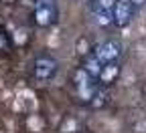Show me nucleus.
<instances>
[{"mask_svg":"<svg viewBox=\"0 0 146 133\" xmlns=\"http://www.w3.org/2000/svg\"><path fill=\"white\" fill-rule=\"evenodd\" d=\"M73 83H75V89H77L79 99L85 101V103H89L91 97H94L96 91H98V79L89 77L83 69H77L75 75H73Z\"/></svg>","mask_w":146,"mask_h":133,"instance_id":"1","label":"nucleus"},{"mask_svg":"<svg viewBox=\"0 0 146 133\" xmlns=\"http://www.w3.org/2000/svg\"><path fill=\"white\" fill-rule=\"evenodd\" d=\"M33 18L39 26H49L57 18V6L55 0H35V12Z\"/></svg>","mask_w":146,"mask_h":133,"instance_id":"2","label":"nucleus"},{"mask_svg":"<svg viewBox=\"0 0 146 133\" xmlns=\"http://www.w3.org/2000/svg\"><path fill=\"white\" fill-rule=\"evenodd\" d=\"M57 61L51 59V56H39L33 65V73H35V79L41 81V83H47L51 81L55 75H57Z\"/></svg>","mask_w":146,"mask_h":133,"instance_id":"3","label":"nucleus"},{"mask_svg":"<svg viewBox=\"0 0 146 133\" xmlns=\"http://www.w3.org/2000/svg\"><path fill=\"white\" fill-rule=\"evenodd\" d=\"M98 61L102 63H112V61H118L120 54H122V45L118 41H104L102 45H98L91 52Z\"/></svg>","mask_w":146,"mask_h":133,"instance_id":"4","label":"nucleus"},{"mask_svg":"<svg viewBox=\"0 0 146 133\" xmlns=\"http://www.w3.org/2000/svg\"><path fill=\"white\" fill-rule=\"evenodd\" d=\"M132 14H134V6L130 0H116V6H114V20L112 24L116 26H126L128 22L132 20Z\"/></svg>","mask_w":146,"mask_h":133,"instance_id":"5","label":"nucleus"},{"mask_svg":"<svg viewBox=\"0 0 146 133\" xmlns=\"http://www.w3.org/2000/svg\"><path fill=\"white\" fill-rule=\"evenodd\" d=\"M118 75H120V65H118L116 61L104 63V67H102V71H100V75H98V81H100L104 87H108V85L116 83Z\"/></svg>","mask_w":146,"mask_h":133,"instance_id":"6","label":"nucleus"},{"mask_svg":"<svg viewBox=\"0 0 146 133\" xmlns=\"http://www.w3.org/2000/svg\"><path fill=\"white\" fill-rule=\"evenodd\" d=\"M91 18L98 26H110L114 20V12L112 10H100V8H94L91 6Z\"/></svg>","mask_w":146,"mask_h":133,"instance_id":"7","label":"nucleus"},{"mask_svg":"<svg viewBox=\"0 0 146 133\" xmlns=\"http://www.w3.org/2000/svg\"><path fill=\"white\" fill-rule=\"evenodd\" d=\"M102 67H104V63L102 61H98L96 59V56L94 54H91V56H87V61L83 63V71L89 75V77H94V79H98V75H100V71H102Z\"/></svg>","mask_w":146,"mask_h":133,"instance_id":"8","label":"nucleus"},{"mask_svg":"<svg viewBox=\"0 0 146 133\" xmlns=\"http://www.w3.org/2000/svg\"><path fill=\"white\" fill-rule=\"evenodd\" d=\"M91 6H94V8H100V10H112V12H114L116 0H94Z\"/></svg>","mask_w":146,"mask_h":133,"instance_id":"9","label":"nucleus"},{"mask_svg":"<svg viewBox=\"0 0 146 133\" xmlns=\"http://www.w3.org/2000/svg\"><path fill=\"white\" fill-rule=\"evenodd\" d=\"M10 48V41H8V34L4 30H0V50H8Z\"/></svg>","mask_w":146,"mask_h":133,"instance_id":"10","label":"nucleus"},{"mask_svg":"<svg viewBox=\"0 0 146 133\" xmlns=\"http://www.w3.org/2000/svg\"><path fill=\"white\" fill-rule=\"evenodd\" d=\"M130 2H132V6H134V8H140V6H144V4H146V0H130Z\"/></svg>","mask_w":146,"mask_h":133,"instance_id":"11","label":"nucleus"},{"mask_svg":"<svg viewBox=\"0 0 146 133\" xmlns=\"http://www.w3.org/2000/svg\"><path fill=\"white\" fill-rule=\"evenodd\" d=\"M2 2H6V4H12V2H14V0H2Z\"/></svg>","mask_w":146,"mask_h":133,"instance_id":"12","label":"nucleus"},{"mask_svg":"<svg viewBox=\"0 0 146 133\" xmlns=\"http://www.w3.org/2000/svg\"><path fill=\"white\" fill-rule=\"evenodd\" d=\"M89 2H94V0H89Z\"/></svg>","mask_w":146,"mask_h":133,"instance_id":"13","label":"nucleus"}]
</instances>
